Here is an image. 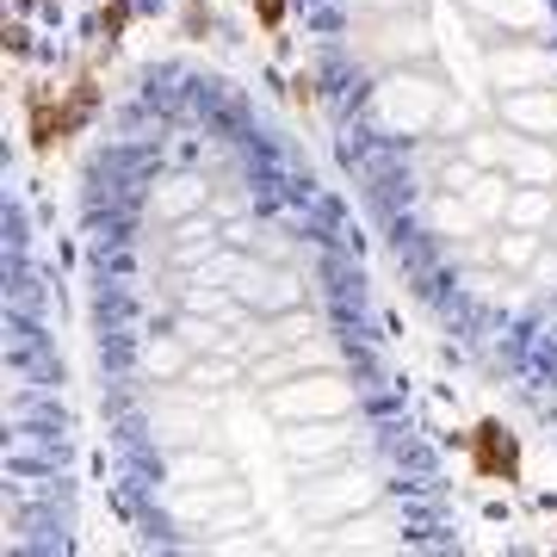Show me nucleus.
<instances>
[{"label": "nucleus", "mask_w": 557, "mask_h": 557, "mask_svg": "<svg viewBox=\"0 0 557 557\" xmlns=\"http://www.w3.org/2000/svg\"><path fill=\"white\" fill-rule=\"evenodd\" d=\"M471 440V465H478V478H496V483H520V446L515 434L502 428V421H478V434Z\"/></svg>", "instance_id": "nucleus-2"}, {"label": "nucleus", "mask_w": 557, "mask_h": 557, "mask_svg": "<svg viewBox=\"0 0 557 557\" xmlns=\"http://www.w3.org/2000/svg\"><path fill=\"white\" fill-rule=\"evenodd\" d=\"M255 20L267 25V32H278V25H285V0H255Z\"/></svg>", "instance_id": "nucleus-4"}, {"label": "nucleus", "mask_w": 557, "mask_h": 557, "mask_svg": "<svg viewBox=\"0 0 557 557\" xmlns=\"http://www.w3.org/2000/svg\"><path fill=\"white\" fill-rule=\"evenodd\" d=\"M124 25H131V7H124V0H112V7L100 13V32H106V38H119Z\"/></svg>", "instance_id": "nucleus-3"}, {"label": "nucleus", "mask_w": 557, "mask_h": 557, "mask_svg": "<svg viewBox=\"0 0 557 557\" xmlns=\"http://www.w3.org/2000/svg\"><path fill=\"white\" fill-rule=\"evenodd\" d=\"M25 112H32V149H38V156H50L57 143H69L81 124L94 119V112H87L75 94L62 100L57 87H32V94H25Z\"/></svg>", "instance_id": "nucleus-1"}]
</instances>
